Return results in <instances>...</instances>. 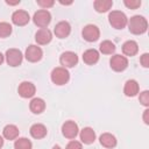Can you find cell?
I'll list each match as a JSON object with an SVG mask.
<instances>
[{
	"label": "cell",
	"instance_id": "cell-1",
	"mask_svg": "<svg viewBox=\"0 0 149 149\" xmlns=\"http://www.w3.org/2000/svg\"><path fill=\"white\" fill-rule=\"evenodd\" d=\"M127 24H128L129 31L135 34V35H140V34L146 33V30L148 28L147 20L140 15H135V16L130 17V20L127 22Z\"/></svg>",
	"mask_w": 149,
	"mask_h": 149
},
{
	"label": "cell",
	"instance_id": "cell-2",
	"mask_svg": "<svg viewBox=\"0 0 149 149\" xmlns=\"http://www.w3.org/2000/svg\"><path fill=\"white\" fill-rule=\"evenodd\" d=\"M108 21L115 29H122L127 26V16L120 10H112L108 15Z\"/></svg>",
	"mask_w": 149,
	"mask_h": 149
},
{
	"label": "cell",
	"instance_id": "cell-3",
	"mask_svg": "<svg viewBox=\"0 0 149 149\" xmlns=\"http://www.w3.org/2000/svg\"><path fill=\"white\" fill-rule=\"evenodd\" d=\"M69 78H70V74L68 72V70L65 68H55L51 72V80L54 84L56 85H64L69 81Z\"/></svg>",
	"mask_w": 149,
	"mask_h": 149
},
{
	"label": "cell",
	"instance_id": "cell-4",
	"mask_svg": "<svg viewBox=\"0 0 149 149\" xmlns=\"http://www.w3.org/2000/svg\"><path fill=\"white\" fill-rule=\"evenodd\" d=\"M33 20L36 26H38L41 28H45L51 21V15L47 9H40L34 14Z\"/></svg>",
	"mask_w": 149,
	"mask_h": 149
},
{
	"label": "cell",
	"instance_id": "cell-5",
	"mask_svg": "<svg viewBox=\"0 0 149 149\" xmlns=\"http://www.w3.org/2000/svg\"><path fill=\"white\" fill-rule=\"evenodd\" d=\"M81 35L84 37V40H86L87 42H94L99 38L100 36V31H99V28L94 24H87L84 27L83 31H81Z\"/></svg>",
	"mask_w": 149,
	"mask_h": 149
},
{
	"label": "cell",
	"instance_id": "cell-6",
	"mask_svg": "<svg viewBox=\"0 0 149 149\" xmlns=\"http://www.w3.org/2000/svg\"><path fill=\"white\" fill-rule=\"evenodd\" d=\"M6 61L10 66H19L22 62V52L19 49H8L6 51Z\"/></svg>",
	"mask_w": 149,
	"mask_h": 149
},
{
	"label": "cell",
	"instance_id": "cell-7",
	"mask_svg": "<svg viewBox=\"0 0 149 149\" xmlns=\"http://www.w3.org/2000/svg\"><path fill=\"white\" fill-rule=\"evenodd\" d=\"M109 64H111V68H112L114 71L120 72V71H123V70L128 66V59H127L125 56L114 55V56L111 58Z\"/></svg>",
	"mask_w": 149,
	"mask_h": 149
},
{
	"label": "cell",
	"instance_id": "cell-8",
	"mask_svg": "<svg viewBox=\"0 0 149 149\" xmlns=\"http://www.w3.org/2000/svg\"><path fill=\"white\" fill-rule=\"evenodd\" d=\"M59 61L63 68H73L78 63V56L72 51H65L61 55Z\"/></svg>",
	"mask_w": 149,
	"mask_h": 149
},
{
	"label": "cell",
	"instance_id": "cell-9",
	"mask_svg": "<svg viewBox=\"0 0 149 149\" xmlns=\"http://www.w3.org/2000/svg\"><path fill=\"white\" fill-rule=\"evenodd\" d=\"M43 56V51L40 47L37 45H29L26 50V58L27 61L31 62V63H35V62H38Z\"/></svg>",
	"mask_w": 149,
	"mask_h": 149
},
{
	"label": "cell",
	"instance_id": "cell-10",
	"mask_svg": "<svg viewBox=\"0 0 149 149\" xmlns=\"http://www.w3.org/2000/svg\"><path fill=\"white\" fill-rule=\"evenodd\" d=\"M62 133L68 139H74L78 134V126L73 121H66L62 126Z\"/></svg>",
	"mask_w": 149,
	"mask_h": 149
},
{
	"label": "cell",
	"instance_id": "cell-11",
	"mask_svg": "<svg viewBox=\"0 0 149 149\" xmlns=\"http://www.w3.org/2000/svg\"><path fill=\"white\" fill-rule=\"evenodd\" d=\"M17 91L22 98H31L35 94V86L30 81H22L19 85Z\"/></svg>",
	"mask_w": 149,
	"mask_h": 149
},
{
	"label": "cell",
	"instance_id": "cell-12",
	"mask_svg": "<svg viewBox=\"0 0 149 149\" xmlns=\"http://www.w3.org/2000/svg\"><path fill=\"white\" fill-rule=\"evenodd\" d=\"M55 35L59 38H65L70 35L71 31V27L66 21H61L55 26Z\"/></svg>",
	"mask_w": 149,
	"mask_h": 149
},
{
	"label": "cell",
	"instance_id": "cell-13",
	"mask_svg": "<svg viewBox=\"0 0 149 149\" xmlns=\"http://www.w3.org/2000/svg\"><path fill=\"white\" fill-rule=\"evenodd\" d=\"M12 21L16 26H24L29 22V14L24 10H15L12 15Z\"/></svg>",
	"mask_w": 149,
	"mask_h": 149
},
{
	"label": "cell",
	"instance_id": "cell-14",
	"mask_svg": "<svg viewBox=\"0 0 149 149\" xmlns=\"http://www.w3.org/2000/svg\"><path fill=\"white\" fill-rule=\"evenodd\" d=\"M51 38H52V35L48 28H41L35 34V40L38 44H47L51 41Z\"/></svg>",
	"mask_w": 149,
	"mask_h": 149
},
{
	"label": "cell",
	"instance_id": "cell-15",
	"mask_svg": "<svg viewBox=\"0 0 149 149\" xmlns=\"http://www.w3.org/2000/svg\"><path fill=\"white\" fill-rule=\"evenodd\" d=\"M80 140L85 144L93 143L94 140H95V133H94V130L92 128H90V127H85L84 129L80 130Z\"/></svg>",
	"mask_w": 149,
	"mask_h": 149
},
{
	"label": "cell",
	"instance_id": "cell-16",
	"mask_svg": "<svg viewBox=\"0 0 149 149\" xmlns=\"http://www.w3.org/2000/svg\"><path fill=\"white\" fill-rule=\"evenodd\" d=\"M123 92L127 97H134L139 93V84L136 80L134 79H130V80H127L126 84H125V87H123Z\"/></svg>",
	"mask_w": 149,
	"mask_h": 149
},
{
	"label": "cell",
	"instance_id": "cell-17",
	"mask_svg": "<svg viewBox=\"0 0 149 149\" xmlns=\"http://www.w3.org/2000/svg\"><path fill=\"white\" fill-rule=\"evenodd\" d=\"M98 59H99V52L95 49H88L83 54V61L88 65L95 64Z\"/></svg>",
	"mask_w": 149,
	"mask_h": 149
},
{
	"label": "cell",
	"instance_id": "cell-18",
	"mask_svg": "<svg viewBox=\"0 0 149 149\" xmlns=\"http://www.w3.org/2000/svg\"><path fill=\"white\" fill-rule=\"evenodd\" d=\"M30 135L34 139H43L47 135V128L42 123H35L30 127Z\"/></svg>",
	"mask_w": 149,
	"mask_h": 149
},
{
	"label": "cell",
	"instance_id": "cell-19",
	"mask_svg": "<svg viewBox=\"0 0 149 149\" xmlns=\"http://www.w3.org/2000/svg\"><path fill=\"white\" fill-rule=\"evenodd\" d=\"M29 108H30V111H31L33 113L40 114V113H42V112L44 111V108H45V102H44V100L41 99V98H34V99L30 101V104H29Z\"/></svg>",
	"mask_w": 149,
	"mask_h": 149
},
{
	"label": "cell",
	"instance_id": "cell-20",
	"mask_svg": "<svg viewBox=\"0 0 149 149\" xmlns=\"http://www.w3.org/2000/svg\"><path fill=\"white\" fill-rule=\"evenodd\" d=\"M100 143L101 146H104L105 148H114L116 146V139L114 135L109 134V133H104L100 136Z\"/></svg>",
	"mask_w": 149,
	"mask_h": 149
},
{
	"label": "cell",
	"instance_id": "cell-21",
	"mask_svg": "<svg viewBox=\"0 0 149 149\" xmlns=\"http://www.w3.org/2000/svg\"><path fill=\"white\" fill-rule=\"evenodd\" d=\"M122 51L127 56H134V55H136L137 51H139L137 43L135 41H127V42H125L123 45H122Z\"/></svg>",
	"mask_w": 149,
	"mask_h": 149
},
{
	"label": "cell",
	"instance_id": "cell-22",
	"mask_svg": "<svg viewBox=\"0 0 149 149\" xmlns=\"http://www.w3.org/2000/svg\"><path fill=\"white\" fill-rule=\"evenodd\" d=\"M2 134H3L5 139H7V140H15L19 136V129L14 125H7L3 128Z\"/></svg>",
	"mask_w": 149,
	"mask_h": 149
},
{
	"label": "cell",
	"instance_id": "cell-23",
	"mask_svg": "<svg viewBox=\"0 0 149 149\" xmlns=\"http://www.w3.org/2000/svg\"><path fill=\"white\" fill-rule=\"evenodd\" d=\"M112 6H113L112 0H97V1H94V8L99 13L107 12L108 9H111Z\"/></svg>",
	"mask_w": 149,
	"mask_h": 149
},
{
	"label": "cell",
	"instance_id": "cell-24",
	"mask_svg": "<svg viewBox=\"0 0 149 149\" xmlns=\"http://www.w3.org/2000/svg\"><path fill=\"white\" fill-rule=\"evenodd\" d=\"M99 49H100V51H101L102 54H105V55H111V54H113V52L115 51V45H114L113 42L106 40V41H104V42L100 43Z\"/></svg>",
	"mask_w": 149,
	"mask_h": 149
},
{
	"label": "cell",
	"instance_id": "cell-25",
	"mask_svg": "<svg viewBox=\"0 0 149 149\" xmlns=\"http://www.w3.org/2000/svg\"><path fill=\"white\" fill-rule=\"evenodd\" d=\"M15 149H31V142L26 137H20L14 143Z\"/></svg>",
	"mask_w": 149,
	"mask_h": 149
},
{
	"label": "cell",
	"instance_id": "cell-26",
	"mask_svg": "<svg viewBox=\"0 0 149 149\" xmlns=\"http://www.w3.org/2000/svg\"><path fill=\"white\" fill-rule=\"evenodd\" d=\"M12 33V26L7 22H0V37H7Z\"/></svg>",
	"mask_w": 149,
	"mask_h": 149
},
{
	"label": "cell",
	"instance_id": "cell-27",
	"mask_svg": "<svg viewBox=\"0 0 149 149\" xmlns=\"http://www.w3.org/2000/svg\"><path fill=\"white\" fill-rule=\"evenodd\" d=\"M123 3L126 5V7H128L130 9H135V8L141 6V1L140 0H125Z\"/></svg>",
	"mask_w": 149,
	"mask_h": 149
},
{
	"label": "cell",
	"instance_id": "cell-28",
	"mask_svg": "<svg viewBox=\"0 0 149 149\" xmlns=\"http://www.w3.org/2000/svg\"><path fill=\"white\" fill-rule=\"evenodd\" d=\"M140 102L144 106L149 105V92L148 91H143L142 93H140Z\"/></svg>",
	"mask_w": 149,
	"mask_h": 149
},
{
	"label": "cell",
	"instance_id": "cell-29",
	"mask_svg": "<svg viewBox=\"0 0 149 149\" xmlns=\"http://www.w3.org/2000/svg\"><path fill=\"white\" fill-rule=\"evenodd\" d=\"M37 5L45 9V8L54 6V0H37Z\"/></svg>",
	"mask_w": 149,
	"mask_h": 149
},
{
	"label": "cell",
	"instance_id": "cell-30",
	"mask_svg": "<svg viewBox=\"0 0 149 149\" xmlns=\"http://www.w3.org/2000/svg\"><path fill=\"white\" fill-rule=\"evenodd\" d=\"M66 149H83V147H81V143L80 142L73 140V141H71V142L68 143Z\"/></svg>",
	"mask_w": 149,
	"mask_h": 149
},
{
	"label": "cell",
	"instance_id": "cell-31",
	"mask_svg": "<svg viewBox=\"0 0 149 149\" xmlns=\"http://www.w3.org/2000/svg\"><path fill=\"white\" fill-rule=\"evenodd\" d=\"M140 62L144 68H148L149 66V54H143L140 58Z\"/></svg>",
	"mask_w": 149,
	"mask_h": 149
},
{
	"label": "cell",
	"instance_id": "cell-32",
	"mask_svg": "<svg viewBox=\"0 0 149 149\" xmlns=\"http://www.w3.org/2000/svg\"><path fill=\"white\" fill-rule=\"evenodd\" d=\"M143 121L146 125L149 123V109H146L144 113H143Z\"/></svg>",
	"mask_w": 149,
	"mask_h": 149
},
{
	"label": "cell",
	"instance_id": "cell-33",
	"mask_svg": "<svg viewBox=\"0 0 149 149\" xmlns=\"http://www.w3.org/2000/svg\"><path fill=\"white\" fill-rule=\"evenodd\" d=\"M6 3H8V5H17V3H20V0H17V1H6Z\"/></svg>",
	"mask_w": 149,
	"mask_h": 149
},
{
	"label": "cell",
	"instance_id": "cell-34",
	"mask_svg": "<svg viewBox=\"0 0 149 149\" xmlns=\"http://www.w3.org/2000/svg\"><path fill=\"white\" fill-rule=\"evenodd\" d=\"M2 62H3V56H2V54L0 52V64H1Z\"/></svg>",
	"mask_w": 149,
	"mask_h": 149
},
{
	"label": "cell",
	"instance_id": "cell-35",
	"mask_svg": "<svg viewBox=\"0 0 149 149\" xmlns=\"http://www.w3.org/2000/svg\"><path fill=\"white\" fill-rule=\"evenodd\" d=\"M2 144H3V139H2L1 136H0V148L2 147Z\"/></svg>",
	"mask_w": 149,
	"mask_h": 149
},
{
	"label": "cell",
	"instance_id": "cell-36",
	"mask_svg": "<svg viewBox=\"0 0 149 149\" xmlns=\"http://www.w3.org/2000/svg\"><path fill=\"white\" fill-rule=\"evenodd\" d=\"M52 149H62V148H61L59 146H54V147H52Z\"/></svg>",
	"mask_w": 149,
	"mask_h": 149
}]
</instances>
